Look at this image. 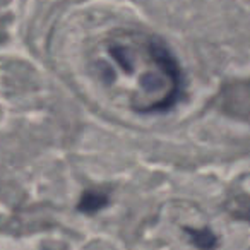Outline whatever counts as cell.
Returning <instances> with one entry per match:
<instances>
[{
	"mask_svg": "<svg viewBox=\"0 0 250 250\" xmlns=\"http://www.w3.org/2000/svg\"><path fill=\"white\" fill-rule=\"evenodd\" d=\"M104 202H106L104 197H101V195H98V194H93V192H87V194L83 197L81 209H84V211H96V209H100Z\"/></svg>",
	"mask_w": 250,
	"mask_h": 250,
	"instance_id": "7a4b0ae2",
	"label": "cell"
},
{
	"mask_svg": "<svg viewBox=\"0 0 250 250\" xmlns=\"http://www.w3.org/2000/svg\"><path fill=\"white\" fill-rule=\"evenodd\" d=\"M194 233V242L201 249H211L214 245V236L208 231H192Z\"/></svg>",
	"mask_w": 250,
	"mask_h": 250,
	"instance_id": "3957f363",
	"label": "cell"
},
{
	"mask_svg": "<svg viewBox=\"0 0 250 250\" xmlns=\"http://www.w3.org/2000/svg\"><path fill=\"white\" fill-rule=\"evenodd\" d=\"M104 52L129 83V104L137 113L171 108L182 94V72L160 38L137 29H118L104 40Z\"/></svg>",
	"mask_w": 250,
	"mask_h": 250,
	"instance_id": "6da1fadb",
	"label": "cell"
}]
</instances>
